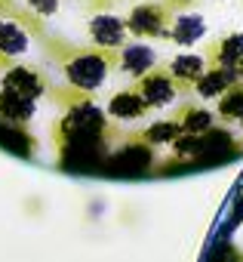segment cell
Wrapping results in <instances>:
<instances>
[{
  "instance_id": "cell-2",
  "label": "cell",
  "mask_w": 243,
  "mask_h": 262,
  "mask_svg": "<svg viewBox=\"0 0 243 262\" xmlns=\"http://www.w3.org/2000/svg\"><path fill=\"white\" fill-rule=\"evenodd\" d=\"M102 129H105V117L89 102L74 105L65 114V120H62V133H65L68 142H99L102 139Z\"/></svg>"
},
{
  "instance_id": "cell-9",
  "label": "cell",
  "mask_w": 243,
  "mask_h": 262,
  "mask_svg": "<svg viewBox=\"0 0 243 262\" xmlns=\"http://www.w3.org/2000/svg\"><path fill=\"white\" fill-rule=\"evenodd\" d=\"M169 40L173 43H179V47H191V43H197L203 34H206V22L197 16V13H182V16H176L173 22H169Z\"/></svg>"
},
{
  "instance_id": "cell-7",
  "label": "cell",
  "mask_w": 243,
  "mask_h": 262,
  "mask_svg": "<svg viewBox=\"0 0 243 262\" xmlns=\"http://www.w3.org/2000/svg\"><path fill=\"white\" fill-rule=\"evenodd\" d=\"M89 37L102 50H117V47H124V40H127V22L111 16V13L92 16L89 19Z\"/></svg>"
},
{
  "instance_id": "cell-3",
  "label": "cell",
  "mask_w": 243,
  "mask_h": 262,
  "mask_svg": "<svg viewBox=\"0 0 243 262\" xmlns=\"http://www.w3.org/2000/svg\"><path fill=\"white\" fill-rule=\"evenodd\" d=\"M169 22H173V16H169L166 7H160V4H142V7H136L130 13L127 31L136 34V37H166Z\"/></svg>"
},
{
  "instance_id": "cell-10",
  "label": "cell",
  "mask_w": 243,
  "mask_h": 262,
  "mask_svg": "<svg viewBox=\"0 0 243 262\" xmlns=\"http://www.w3.org/2000/svg\"><path fill=\"white\" fill-rule=\"evenodd\" d=\"M234 83H237V71H231V68H209V71L200 74V80L194 86H197V93L203 99H215V96L222 99Z\"/></svg>"
},
{
  "instance_id": "cell-18",
  "label": "cell",
  "mask_w": 243,
  "mask_h": 262,
  "mask_svg": "<svg viewBox=\"0 0 243 262\" xmlns=\"http://www.w3.org/2000/svg\"><path fill=\"white\" fill-rule=\"evenodd\" d=\"M179 136H182V126L176 120H160L145 133V142L148 145H163V142H176Z\"/></svg>"
},
{
  "instance_id": "cell-11",
  "label": "cell",
  "mask_w": 243,
  "mask_h": 262,
  "mask_svg": "<svg viewBox=\"0 0 243 262\" xmlns=\"http://www.w3.org/2000/svg\"><path fill=\"white\" fill-rule=\"evenodd\" d=\"M154 50L145 47V43H133V47H124V56H120V68L133 77H142L154 68Z\"/></svg>"
},
{
  "instance_id": "cell-16",
  "label": "cell",
  "mask_w": 243,
  "mask_h": 262,
  "mask_svg": "<svg viewBox=\"0 0 243 262\" xmlns=\"http://www.w3.org/2000/svg\"><path fill=\"white\" fill-rule=\"evenodd\" d=\"M212 53H215L218 68H231V71H237V68L243 65V34H228Z\"/></svg>"
},
{
  "instance_id": "cell-5",
  "label": "cell",
  "mask_w": 243,
  "mask_h": 262,
  "mask_svg": "<svg viewBox=\"0 0 243 262\" xmlns=\"http://www.w3.org/2000/svg\"><path fill=\"white\" fill-rule=\"evenodd\" d=\"M62 167L74 170V173H89V170H102L105 164V148L102 139L99 142H68L62 151Z\"/></svg>"
},
{
  "instance_id": "cell-22",
  "label": "cell",
  "mask_w": 243,
  "mask_h": 262,
  "mask_svg": "<svg viewBox=\"0 0 243 262\" xmlns=\"http://www.w3.org/2000/svg\"><path fill=\"white\" fill-rule=\"evenodd\" d=\"M237 80H243V65H240V68H237Z\"/></svg>"
},
{
  "instance_id": "cell-19",
  "label": "cell",
  "mask_w": 243,
  "mask_h": 262,
  "mask_svg": "<svg viewBox=\"0 0 243 262\" xmlns=\"http://www.w3.org/2000/svg\"><path fill=\"white\" fill-rule=\"evenodd\" d=\"M218 114L222 117H243V86H231L225 96H222V102H218Z\"/></svg>"
},
{
  "instance_id": "cell-14",
  "label": "cell",
  "mask_w": 243,
  "mask_h": 262,
  "mask_svg": "<svg viewBox=\"0 0 243 262\" xmlns=\"http://www.w3.org/2000/svg\"><path fill=\"white\" fill-rule=\"evenodd\" d=\"M28 50V34L19 22L4 19L0 22V56H19Z\"/></svg>"
},
{
  "instance_id": "cell-17",
  "label": "cell",
  "mask_w": 243,
  "mask_h": 262,
  "mask_svg": "<svg viewBox=\"0 0 243 262\" xmlns=\"http://www.w3.org/2000/svg\"><path fill=\"white\" fill-rule=\"evenodd\" d=\"M182 133H191V136H203L212 129V114L206 108H188L185 117H182Z\"/></svg>"
},
{
  "instance_id": "cell-6",
  "label": "cell",
  "mask_w": 243,
  "mask_h": 262,
  "mask_svg": "<svg viewBox=\"0 0 243 262\" xmlns=\"http://www.w3.org/2000/svg\"><path fill=\"white\" fill-rule=\"evenodd\" d=\"M136 93L142 96V102L148 108H163L176 99V80L166 71H148V74H142Z\"/></svg>"
},
{
  "instance_id": "cell-13",
  "label": "cell",
  "mask_w": 243,
  "mask_h": 262,
  "mask_svg": "<svg viewBox=\"0 0 243 262\" xmlns=\"http://www.w3.org/2000/svg\"><path fill=\"white\" fill-rule=\"evenodd\" d=\"M34 114V99L16 96L10 90H0V117L10 120V123H25Z\"/></svg>"
},
{
  "instance_id": "cell-15",
  "label": "cell",
  "mask_w": 243,
  "mask_h": 262,
  "mask_svg": "<svg viewBox=\"0 0 243 262\" xmlns=\"http://www.w3.org/2000/svg\"><path fill=\"white\" fill-rule=\"evenodd\" d=\"M203 71H206L203 56H194V53L176 56L173 65H169V77H173V80H185V83H197Z\"/></svg>"
},
{
  "instance_id": "cell-12",
  "label": "cell",
  "mask_w": 243,
  "mask_h": 262,
  "mask_svg": "<svg viewBox=\"0 0 243 262\" xmlns=\"http://www.w3.org/2000/svg\"><path fill=\"white\" fill-rule=\"evenodd\" d=\"M148 111V105L142 102V96L136 90H124V93H117L111 102H108V114L117 117V120H136Z\"/></svg>"
},
{
  "instance_id": "cell-1",
  "label": "cell",
  "mask_w": 243,
  "mask_h": 262,
  "mask_svg": "<svg viewBox=\"0 0 243 262\" xmlns=\"http://www.w3.org/2000/svg\"><path fill=\"white\" fill-rule=\"evenodd\" d=\"M108 56L105 53H77L65 62V77L77 90H99L108 77Z\"/></svg>"
},
{
  "instance_id": "cell-20",
  "label": "cell",
  "mask_w": 243,
  "mask_h": 262,
  "mask_svg": "<svg viewBox=\"0 0 243 262\" xmlns=\"http://www.w3.org/2000/svg\"><path fill=\"white\" fill-rule=\"evenodd\" d=\"M28 7L34 13H40V16H53L59 10V0H28Z\"/></svg>"
},
{
  "instance_id": "cell-23",
  "label": "cell",
  "mask_w": 243,
  "mask_h": 262,
  "mask_svg": "<svg viewBox=\"0 0 243 262\" xmlns=\"http://www.w3.org/2000/svg\"><path fill=\"white\" fill-rule=\"evenodd\" d=\"M240 120H243V117H240Z\"/></svg>"
},
{
  "instance_id": "cell-8",
  "label": "cell",
  "mask_w": 243,
  "mask_h": 262,
  "mask_svg": "<svg viewBox=\"0 0 243 262\" xmlns=\"http://www.w3.org/2000/svg\"><path fill=\"white\" fill-rule=\"evenodd\" d=\"M4 90L16 93V96H25V99H37L43 93V80L37 71L25 68V65H16L4 74Z\"/></svg>"
},
{
  "instance_id": "cell-21",
  "label": "cell",
  "mask_w": 243,
  "mask_h": 262,
  "mask_svg": "<svg viewBox=\"0 0 243 262\" xmlns=\"http://www.w3.org/2000/svg\"><path fill=\"white\" fill-rule=\"evenodd\" d=\"M169 4H176V7H188L191 0H169Z\"/></svg>"
},
{
  "instance_id": "cell-4",
  "label": "cell",
  "mask_w": 243,
  "mask_h": 262,
  "mask_svg": "<svg viewBox=\"0 0 243 262\" xmlns=\"http://www.w3.org/2000/svg\"><path fill=\"white\" fill-rule=\"evenodd\" d=\"M151 164H154L151 148L139 142V145H127L124 151H117V155L105 158L102 170L111 173V176H127V179H130V176H142V173H148Z\"/></svg>"
}]
</instances>
